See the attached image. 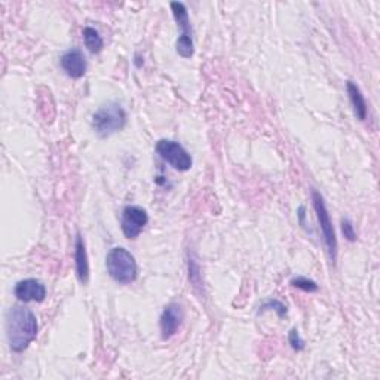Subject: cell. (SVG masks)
I'll list each match as a JSON object with an SVG mask.
<instances>
[{
  "label": "cell",
  "instance_id": "cell-1",
  "mask_svg": "<svg viewBox=\"0 0 380 380\" xmlns=\"http://www.w3.org/2000/svg\"><path fill=\"white\" fill-rule=\"evenodd\" d=\"M39 324L35 313L24 306H13L6 315V337L13 352H23L38 337Z\"/></svg>",
  "mask_w": 380,
  "mask_h": 380
},
{
  "label": "cell",
  "instance_id": "cell-2",
  "mask_svg": "<svg viewBox=\"0 0 380 380\" xmlns=\"http://www.w3.org/2000/svg\"><path fill=\"white\" fill-rule=\"evenodd\" d=\"M106 269L109 276L118 284H132L137 279L139 266L136 257L122 246H114L106 256Z\"/></svg>",
  "mask_w": 380,
  "mask_h": 380
},
{
  "label": "cell",
  "instance_id": "cell-3",
  "mask_svg": "<svg viewBox=\"0 0 380 380\" xmlns=\"http://www.w3.org/2000/svg\"><path fill=\"white\" fill-rule=\"evenodd\" d=\"M128 122L125 109L119 103H109L92 114V129L98 137L107 139L122 131Z\"/></svg>",
  "mask_w": 380,
  "mask_h": 380
},
{
  "label": "cell",
  "instance_id": "cell-4",
  "mask_svg": "<svg viewBox=\"0 0 380 380\" xmlns=\"http://www.w3.org/2000/svg\"><path fill=\"white\" fill-rule=\"evenodd\" d=\"M312 202H313V208H315L317 217L320 222V227H321V232L324 237V242L327 246L328 256H330V259H332L333 263H336V260H337V238H336L333 222H332V217H330V212L325 207L322 195L317 190H312Z\"/></svg>",
  "mask_w": 380,
  "mask_h": 380
},
{
  "label": "cell",
  "instance_id": "cell-5",
  "mask_svg": "<svg viewBox=\"0 0 380 380\" xmlns=\"http://www.w3.org/2000/svg\"><path fill=\"white\" fill-rule=\"evenodd\" d=\"M171 11H173V15L178 27L181 28V35L178 36L177 43H175L177 53L183 58H192L195 54V45H193V38H192V27H190L188 8L181 2H173Z\"/></svg>",
  "mask_w": 380,
  "mask_h": 380
},
{
  "label": "cell",
  "instance_id": "cell-6",
  "mask_svg": "<svg viewBox=\"0 0 380 380\" xmlns=\"http://www.w3.org/2000/svg\"><path fill=\"white\" fill-rule=\"evenodd\" d=\"M156 153L168 162L177 171H189L193 165V159L186 148L173 140H159L156 143Z\"/></svg>",
  "mask_w": 380,
  "mask_h": 380
},
{
  "label": "cell",
  "instance_id": "cell-7",
  "mask_svg": "<svg viewBox=\"0 0 380 380\" xmlns=\"http://www.w3.org/2000/svg\"><path fill=\"white\" fill-rule=\"evenodd\" d=\"M148 223V214L144 208L137 205H128L122 211L121 227L125 238L136 239Z\"/></svg>",
  "mask_w": 380,
  "mask_h": 380
},
{
  "label": "cell",
  "instance_id": "cell-8",
  "mask_svg": "<svg viewBox=\"0 0 380 380\" xmlns=\"http://www.w3.org/2000/svg\"><path fill=\"white\" fill-rule=\"evenodd\" d=\"M185 320V310L180 303H170L165 306L162 315L159 318L161 335L163 340H168L178 332V328L183 324Z\"/></svg>",
  "mask_w": 380,
  "mask_h": 380
},
{
  "label": "cell",
  "instance_id": "cell-9",
  "mask_svg": "<svg viewBox=\"0 0 380 380\" xmlns=\"http://www.w3.org/2000/svg\"><path fill=\"white\" fill-rule=\"evenodd\" d=\"M15 297L18 299L20 302L28 303V302H43L45 297H46V287L40 283L38 279H23L20 281L18 284L15 286Z\"/></svg>",
  "mask_w": 380,
  "mask_h": 380
},
{
  "label": "cell",
  "instance_id": "cell-10",
  "mask_svg": "<svg viewBox=\"0 0 380 380\" xmlns=\"http://www.w3.org/2000/svg\"><path fill=\"white\" fill-rule=\"evenodd\" d=\"M60 64L63 70L65 72V75L72 79H80L82 76H85L87 67H88L84 53L76 48L65 51L60 58Z\"/></svg>",
  "mask_w": 380,
  "mask_h": 380
},
{
  "label": "cell",
  "instance_id": "cell-11",
  "mask_svg": "<svg viewBox=\"0 0 380 380\" xmlns=\"http://www.w3.org/2000/svg\"><path fill=\"white\" fill-rule=\"evenodd\" d=\"M75 261H76V275L80 281V284H88L89 281V260H88V253L85 241L82 238L80 234L76 237V244H75Z\"/></svg>",
  "mask_w": 380,
  "mask_h": 380
},
{
  "label": "cell",
  "instance_id": "cell-12",
  "mask_svg": "<svg viewBox=\"0 0 380 380\" xmlns=\"http://www.w3.org/2000/svg\"><path fill=\"white\" fill-rule=\"evenodd\" d=\"M346 91H348L355 116L359 121H366L367 119V103H366V98H364V95H362L359 87L357 84H354L352 80H348L346 82Z\"/></svg>",
  "mask_w": 380,
  "mask_h": 380
},
{
  "label": "cell",
  "instance_id": "cell-13",
  "mask_svg": "<svg viewBox=\"0 0 380 380\" xmlns=\"http://www.w3.org/2000/svg\"><path fill=\"white\" fill-rule=\"evenodd\" d=\"M84 42H85V46L88 48V51L91 54L102 53L103 48H104V40L100 36V33H98L92 27H85L84 28Z\"/></svg>",
  "mask_w": 380,
  "mask_h": 380
},
{
  "label": "cell",
  "instance_id": "cell-14",
  "mask_svg": "<svg viewBox=\"0 0 380 380\" xmlns=\"http://www.w3.org/2000/svg\"><path fill=\"white\" fill-rule=\"evenodd\" d=\"M290 284L294 288L303 290L306 293H315V291H318V284L315 283V281H312V279L305 278V276H295V278H293L290 281Z\"/></svg>",
  "mask_w": 380,
  "mask_h": 380
},
{
  "label": "cell",
  "instance_id": "cell-15",
  "mask_svg": "<svg viewBox=\"0 0 380 380\" xmlns=\"http://www.w3.org/2000/svg\"><path fill=\"white\" fill-rule=\"evenodd\" d=\"M264 310H275L278 313L279 318H284L287 315V306L283 302L275 300V299H271L268 302H264L260 306V312H264Z\"/></svg>",
  "mask_w": 380,
  "mask_h": 380
},
{
  "label": "cell",
  "instance_id": "cell-16",
  "mask_svg": "<svg viewBox=\"0 0 380 380\" xmlns=\"http://www.w3.org/2000/svg\"><path fill=\"white\" fill-rule=\"evenodd\" d=\"M288 342H290L291 348L294 351H303L305 349V340L300 337L299 332H297L295 328H293L291 332L288 333Z\"/></svg>",
  "mask_w": 380,
  "mask_h": 380
},
{
  "label": "cell",
  "instance_id": "cell-17",
  "mask_svg": "<svg viewBox=\"0 0 380 380\" xmlns=\"http://www.w3.org/2000/svg\"><path fill=\"white\" fill-rule=\"evenodd\" d=\"M342 232L344 235V238L354 242L357 241V232H355V227L352 224V222L349 219H343L342 220Z\"/></svg>",
  "mask_w": 380,
  "mask_h": 380
}]
</instances>
